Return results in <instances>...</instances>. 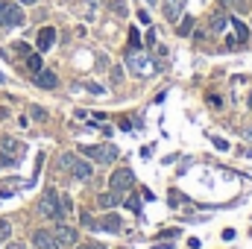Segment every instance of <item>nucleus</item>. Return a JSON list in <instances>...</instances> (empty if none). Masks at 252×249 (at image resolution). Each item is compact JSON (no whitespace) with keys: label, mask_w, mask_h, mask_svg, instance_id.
<instances>
[{"label":"nucleus","mask_w":252,"mask_h":249,"mask_svg":"<svg viewBox=\"0 0 252 249\" xmlns=\"http://www.w3.org/2000/svg\"><path fill=\"white\" fill-rule=\"evenodd\" d=\"M26 18H23V9L21 3H9V0H0V26H21Z\"/></svg>","instance_id":"nucleus-1"},{"label":"nucleus","mask_w":252,"mask_h":249,"mask_svg":"<svg viewBox=\"0 0 252 249\" xmlns=\"http://www.w3.org/2000/svg\"><path fill=\"white\" fill-rule=\"evenodd\" d=\"M132 185H135V173L129 167H120V170H115L109 176V188L115 194H126V191H132Z\"/></svg>","instance_id":"nucleus-2"},{"label":"nucleus","mask_w":252,"mask_h":249,"mask_svg":"<svg viewBox=\"0 0 252 249\" xmlns=\"http://www.w3.org/2000/svg\"><path fill=\"white\" fill-rule=\"evenodd\" d=\"M38 208H41V214H44V217H50V220H59V217H65V214H62V203H59V194H56L53 188H47V191H44V197H41Z\"/></svg>","instance_id":"nucleus-3"},{"label":"nucleus","mask_w":252,"mask_h":249,"mask_svg":"<svg viewBox=\"0 0 252 249\" xmlns=\"http://www.w3.org/2000/svg\"><path fill=\"white\" fill-rule=\"evenodd\" d=\"M85 156H91L97 164H112L117 158V147L115 144H100V147H82Z\"/></svg>","instance_id":"nucleus-4"},{"label":"nucleus","mask_w":252,"mask_h":249,"mask_svg":"<svg viewBox=\"0 0 252 249\" xmlns=\"http://www.w3.org/2000/svg\"><path fill=\"white\" fill-rule=\"evenodd\" d=\"M32 244H35V249H62V244L56 241V235L47 232V229H35L32 232Z\"/></svg>","instance_id":"nucleus-5"},{"label":"nucleus","mask_w":252,"mask_h":249,"mask_svg":"<svg viewBox=\"0 0 252 249\" xmlns=\"http://www.w3.org/2000/svg\"><path fill=\"white\" fill-rule=\"evenodd\" d=\"M68 170H70V176H73V179H79V182H88V179H91V173H94V170H91V164H88L85 158H73Z\"/></svg>","instance_id":"nucleus-6"},{"label":"nucleus","mask_w":252,"mask_h":249,"mask_svg":"<svg viewBox=\"0 0 252 249\" xmlns=\"http://www.w3.org/2000/svg\"><path fill=\"white\" fill-rule=\"evenodd\" d=\"M147 62H150V59H147L144 53H135V50L126 56V68H129L132 73H147V70H150V68H147Z\"/></svg>","instance_id":"nucleus-7"},{"label":"nucleus","mask_w":252,"mask_h":249,"mask_svg":"<svg viewBox=\"0 0 252 249\" xmlns=\"http://www.w3.org/2000/svg\"><path fill=\"white\" fill-rule=\"evenodd\" d=\"M53 41H56V29H53V26H41V29H38V38H35L38 50L47 53V50L53 47Z\"/></svg>","instance_id":"nucleus-8"},{"label":"nucleus","mask_w":252,"mask_h":249,"mask_svg":"<svg viewBox=\"0 0 252 249\" xmlns=\"http://www.w3.org/2000/svg\"><path fill=\"white\" fill-rule=\"evenodd\" d=\"M53 235H56V241H59L62 247H73V244H76V229H73V226H56Z\"/></svg>","instance_id":"nucleus-9"},{"label":"nucleus","mask_w":252,"mask_h":249,"mask_svg":"<svg viewBox=\"0 0 252 249\" xmlns=\"http://www.w3.org/2000/svg\"><path fill=\"white\" fill-rule=\"evenodd\" d=\"M182 9H185V0H164V18L167 21H179L182 18Z\"/></svg>","instance_id":"nucleus-10"},{"label":"nucleus","mask_w":252,"mask_h":249,"mask_svg":"<svg viewBox=\"0 0 252 249\" xmlns=\"http://www.w3.org/2000/svg\"><path fill=\"white\" fill-rule=\"evenodd\" d=\"M35 85H38V88H56V85H59V79H56V73H53V70H44V68H41V70L35 73Z\"/></svg>","instance_id":"nucleus-11"},{"label":"nucleus","mask_w":252,"mask_h":249,"mask_svg":"<svg viewBox=\"0 0 252 249\" xmlns=\"http://www.w3.org/2000/svg\"><path fill=\"white\" fill-rule=\"evenodd\" d=\"M117 203H120V194H115V191H109V194H100V197H97V205H100V208H115Z\"/></svg>","instance_id":"nucleus-12"},{"label":"nucleus","mask_w":252,"mask_h":249,"mask_svg":"<svg viewBox=\"0 0 252 249\" xmlns=\"http://www.w3.org/2000/svg\"><path fill=\"white\" fill-rule=\"evenodd\" d=\"M100 229H106V232H120V217H117V214H109V217L100 223Z\"/></svg>","instance_id":"nucleus-13"},{"label":"nucleus","mask_w":252,"mask_h":249,"mask_svg":"<svg viewBox=\"0 0 252 249\" xmlns=\"http://www.w3.org/2000/svg\"><path fill=\"white\" fill-rule=\"evenodd\" d=\"M232 26H235V35H238V41H247V35H250V32H247V26H244L238 18H232Z\"/></svg>","instance_id":"nucleus-14"},{"label":"nucleus","mask_w":252,"mask_h":249,"mask_svg":"<svg viewBox=\"0 0 252 249\" xmlns=\"http://www.w3.org/2000/svg\"><path fill=\"white\" fill-rule=\"evenodd\" d=\"M0 144H3V150H6V153H21V144H18L15 138H3Z\"/></svg>","instance_id":"nucleus-15"},{"label":"nucleus","mask_w":252,"mask_h":249,"mask_svg":"<svg viewBox=\"0 0 252 249\" xmlns=\"http://www.w3.org/2000/svg\"><path fill=\"white\" fill-rule=\"evenodd\" d=\"M226 21H229L226 15H214V18H211V29H214V32H220V29L226 26Z\"/></svg>","instance_id":"nucleus-16"},{"label":"nucleus","mask_w":252,"mask_h":249,"mask_svg":"<svg viewBox=\"0 0 252 249\" xmlns=\"http://www.w3.org/2000/svg\"><path fill=\"white\" fill-rule=\"evenodd\" d=\"M26 68H29L32 73H38V70H41V56H29V59H26Z\"/></svg>","instance_id":"nucleus-17"},{"label":"nucleus","mask_w":252,"mask_h":249,"mask_svg":"<svg viewBox=\"0 0 252 249\" xmlns=\"http://www.w3.org/2000/svg\"><path fill=\"white\" fill-rule=\"evenodd\" d=\"M191 29H194V18H185V21L179 23V35H188Z\"/></svg>","instance_id":"nucleus-18"},{"label":"nucleus","mask_w":252,"mask_h":249,"mask_svg":"<svg viewBox=\"0 0 252 249\" xmlns=\"http://www.w3.org/2000/svg\"><path fill=\"white\" fill-rule=\"evenodd\" d=\"M59 203H62V214H70L73 211V200L70 197H59Z\"/></svg>","instance_id":"nucleus-19"},{"label":"nucleus","mask_w":252,"mask_h":249,"mask_svg":"<svg viewBox=\"0 0 252 249\" xmlns=\"http://www.w3.org/2000/svg\"><path fill=\"white\" fill-rule=\"evenodd\" d=\"M9 235H12V226H9V220H0V241H9Z\"/></svg>","instance_id":"nucleus-20"},{"label":"nucleus","mask_w":252,"mask_h":249,"mask_svg":"<svg viewBox=\"0 0 252 249\" xmlns=\"http://www.w3.org/2000/svg\"><path fill=\"white\" fill-rule=\"evenodd\" d=\"M129 44H132V50H135V47L141 50V35H138V29H132V32H129Z\"/></svg>","instance_id":"nucleus-21"},{"label":"nucleus","mask_w":252,"mask_h":249,"mask_svg":"<svg viewBox=\"0 0 252 249\" xmlns=\"http://www.w3.org/2000/svg\"><path fill=\"white\" fill-rule=\"evenodd\" d=\"M12 161H15V156H9V153L3 150V153H0V170H3V167H9Z\"/></svg>","instance_id":"nucleus-22"},{"label":"nucleus","mask_w":252,"mask_h":249,"mask_svg":"<svg viewBox=\"0 0 252 249\" xmlns=\"http://www.w3.org/2000/svg\"><path fill=\"white\" fill-rule=\"evenodd\" d=\"M112 9H115L117 15H126V3H123V0H112Z\"/></svg>","instance_id":"nucleus-23"},{"label":"nucleus","mask_w":252,"mask_h":249,"mask_svg":"<svg viewBox=\"0 0 252 249\" xmlns=\"http://www.w3.org/2000/svg\"><path fill=\"white\" fill-rule=\"evenodd\" d=\"M82 223H85V226H88V229H100V226H97V223H94V217H91V214H88V211H82Z\"/></svg>","instance_id":"nucleus-24"},{"label":"nucleus","mask_w":252,"mask_h":249,"mask_svg":"<svg viewBox=\"0 0 252 249\" xmlns=\"http://www.w3.org/2000/svg\"><path fill=\"white\" fill-rule=\"evenodd\" d=\"M32 117H35V120H44V117H47V112H44V109H38V106H32Z\"/></svg>","instance_id":"nucleus-25"},{"label":"nucleus","mask_w":252,"mask_h":249,"mask_svg":"<svg viewBox=\"0 0 252 249\" xmlns=\"http://www.w3.org/2000/svg\"><path fill=\"white\" fill-rule=\"evenodd\" d=\"M73 158H76L73 153H65V156H62V167H70V161H73Z\"/></svg>","instance_id":"nucleus-26"},{"label":"nucleus","mask_w":252,"mask_h":249,"mask_svg":"<svg viewBox=\"0 0 252 249\" xmlns=\"http://www.w3.org/2000/svg\"><path fill=\"white\" fill-rule=\"evenodd\" d=\"M223 3H229V6H235V9H247V0H223Z\"/></svg>","instance_id":"nucleus-27"},{"label":"nucleus","mask_w":252,"mask_h":249,"mask_svg":"<svg viewBox=\"0 0 252 249\" xmlns=\"http://www.w3.org/2000/svg\"><path fill=\"white\" fill-rule=\"evenodd\" d=\"M120 79H123V70H120V68H115V70H112V82H120Z\"/></svg>","instance_id":"nucleus-28"},{"label":"nucleus","mask_w":252,"mask_h":249,"mask_svg":"<svg viewBox=\"0 0 252 249\" xmlns=\"http://www.w3.org/2000/svg\"><path fill=\"white\" fill-rule=\"evenodd\" d=\"M85 88H88V91H91V94H103V88H100V85H94V82H88V85H85Z\"/></svg>","instance_id":"nucleus-29"},{"label":"nucleus","mask_w":252,"mask_h":249,"mask_svg":"<svg viewBox=\"0 0 252 249\" xmlns=\"http://www.w3.org/2000/svg\"><path fill=\"white\" fill-rule=\"evenodd\" d=\"M120 129H123V132H129V129H132V123H129V117H120Z\"/></svg>","instance_id":"nucleus-30"},{"label":"nucleus","mask_w":252,"mask_h":249,"mask_svg":"<svg viewBox=\"0 0 252 249\" xmlns=\"http://www.w3.org/2000/svg\"><path fill=\"white\" fill-rule=\"evenodd\" d=\"M214 147H217V150H229V144H226L223 138H214Z\"/></svg>","instance_id":"nucleus-31"},{"label":"nucleus","mask_w":252,"mask_h":249,"mask_svg":"<svg viewBox=\"0 0 252 249\" xmlns=\"http://www.w3.org/2000/svg\"><path fill=\"white\" fill-rule=\"evenodd\" d=\"M126 205H129L132 211H138V205H141V203H138V197H129V203H126Z\"/></svg>","instance_id":"nucleus-32"},{"label":"nucleus","mask_w":252,"mask_h":249,"mask_svg":"<svg viewBox=\"0 0 252 249\" xmlns=\"http://www.w3.org/2000/svg\"><path fill=\"white\" fill-rule=\"evenodd\" d=\"M6 249H26L23 244H18V241H12V244H6Z\"/></svg>","instance_id":"nucleus-33"},{"label":"nucleus","mask_w":252,"mask_h":249,"mask_svg":"<svg viewBox=\"0 0 252 249\" xmlns=\"http://www.w3.org/2000/svg\"><path fill=\"white\" fill-rule=\"evenodd\" d=\"M18 3H21V6H35L38 0H18Z\"/></svg>","instance_id":"nucleus-34"},{"label":"nucleus","mask_w":252,"mask_h":249,"mask_svg":"<svg viewBox=\"0 0 252 249\" xmlns=\"http://www.w3.org/2000/svg\"><path fill=\"white\" fill-rule=\"evenodd\" d=\"M76 249H103V247H91V244H82V247H76Z\"/></svg>","instance_id":"nucleus-35"}]
</instances>
